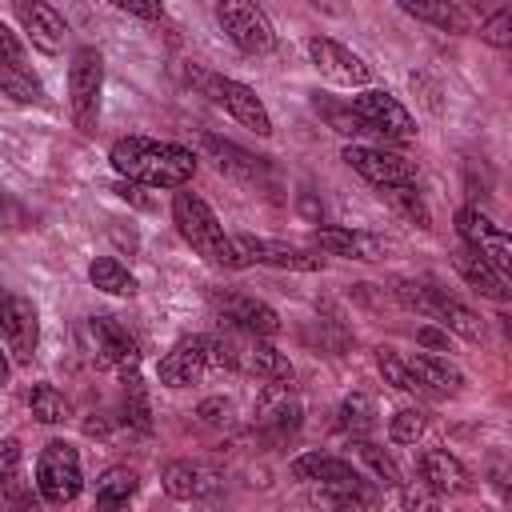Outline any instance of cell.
Returning a JSON list of instances; mask_svg holds the SVG:
<instances>
[{
  "instance_id": "cell-1",
  "label": "cell",
  "mask_w": 512,
  "mask_h": 512,
  "mask_svg": "<svg viewBox=\"0 0 512 512\" xmlns=\"http://www.w3.org/2000/svg\"><path fill=\"white\" fill-rule=\"evenodd\" d=\"M108 164L120 180H136L144 188H184L196 176L192 148L152 136H120L108 148Z\"/></svg>"
},
{
  "instance_id": "cell-2",
  "label": "cell",
  "mask_w": 512,
  "mask_h": 512,
  "mask_svg": "<svg viewBox=\"0 0 512 512\" xmlns=\"http://www.w3.org/2000/svg\"><path fill=\"white\" fill-rule=\"evenodd\" d=\"M172 224H176V232L184 236V244H188L196 256H204L208 264L240 268V260H236V244H232V236L224 232L220 216L208 208L204 196L176 188V196H172Z\"/></svg>"
},
{
  "instance_id": "cell-3",
  "label": "cell",
  "mask_w": 512,
  "mask_h": 512,
  "mask_svg": "<svg viewBox=\"0 0 512 512\" xmlns=\"http://www.w3.org/2000/svg\"><path fill=\"white\" fill-rule=\"evenodd\" d=\"M188 80H192L212 104H220L240 128H248V132H256V136H272V116H268L264 100L256 96V88H248V84H240V80H232V76L196 68V64L188 68Z\"/></svg>"
},
{
  "instance_id": "cell-4",
  "label": "cell",
  "mask_w": 512,
  "mask_h": 512,
  "mask_svg": "<svg viewBox=\"0 0 512 512\" xmlns=\"http://www.w3.org/2000/svg\"><path fill=\"white\" fill-rule=\"evenodd\" d=\"M100 92H104V56L84 44L68 64V112L80 132H96L100 124Z\"/></svg>"
},
{
  "instance_id": "cell-5",
  "label": "cell",
  "mask_w": 512,
  "mask_h": 512,
  "mask_svg": "<svg viewBox=\"0 0 512 512\" xmlns=\"http://www.w3.org/2000/svg\"><path fill=\"white\" fill-rule=\"evenodd\" d=\"M84 488L80 452L68 440H48L36 456V492L44 504H72Z\"/></svg>"
},
{
  "instance_id": "cell-6",
  "label": "cell",
  "mask_w": 512,
  "mask_h": 512,
  "mask_svg": "<svg viewBox=\"0 0 512 512\" xmlns=\"http://www.w3.org/2000/svg\"><path fill=\"white\" fill-rule=\"evenodd\" d=\"M216 24L244 56H268L276 48L272 20L256 0H216Z\"/></svg>"
},
{
  "instance_id": "cell-7",
  "label": "cell",
  "mask_w": 512,
  "mask_h": 512,
  "mask_svg": "<svg viewBox=\"0 0 512 512\" xmlns=\"http://www.w3.org/2000/svg\"><path fill=\"white\" fill-rule=\"evenodd\" d=\"M256 432L268 440V444H284L288 436L300 432L304 424V404L300 396L292 392V380H268L256 396Z\"/></svg>"
},
{
  "instance_id": "cell-8",
  "label": "cell",
  "mask_w": 512,
  "mask_h": 512,
  "mask_svg": "<svg viewBox=\"0 0 512 512\" xmlns=\"http://www.w3.org/2000/svg\"><path fill=\"white\" fill-rule=\"evenodd\" d=\"M348 108L360 116V124L384 140H412L416 136V120L412 112L388 92V88H356V96L348 100Z\"/></svg>"
},
{
  "instance_id": "cell-9",
  "label": "cell",
  "mask_w": 512,
  "mask_h": 512,
  "mask_svg": "<svg viewBox=\"0 0 512 512\" xmlns=\"http://www.w3.org/2000/svg\"><path fill=\"white\" fill-rule=\"evenodd\" d=\"M340 160L364 176L372 188H392V184H416V164L404 160L392 148H372V144H348L340 152Z\"/></svg>"
},
{
  "instance_id": "cell-10",
  "label": "cell",
  "mask_w": 512,
  "mask_h": 512,
  "mask_svg": "<svg viewBox=\"0 0 512 512\" xmlns=\"http://www.w3.org/2000/svg\"><path fill=\"white\" fill-rule=\"evenodd\" d=\"M88 332H92V348H96V364L100 368H112L120 380L136 376V368H140V344H136V336L116 316H92L88 320Z\"/></svg>"
},
{
  "instance_id": "cell-11",
  "label": "cell",
  "mask_w": 512,
  "mask_h": 512,
  "mask_svg": "<svg viewBox=\"0 0 512 512\" xmlns=\"http://www.w3.org/2000/svg\"><path fill=\"white\" fill-rule=\"evenodd\" d=\"M304 52H308L312 68H316L324 80H332V84L368 88V80H372V68H368L352 48H344V44L332 40V36H308V40H304Z\"/></svg>"
},
{
  "instance_id": "cell-12",
  "label": "cell",
  "mask_w": 512,
  "mask_h": 512,
  "mask_svg": "<svg viewBox=\"0 0 512 512\" xmlns=\"http://www.w3.org/2000/svg\"><path fill=\"white\" fill-rule=\"evenodd\" d=\"M456 232L464 244H472L480 256H488L504 276L512 272V240L500 224L488 220V212H480V204H464L456 212Z\"/></svg>"
},
{
  "instance_id": "cell-13",
  "label": "cell",
  "mask_w": 512,
  "mask_h": 512,
  "mask_svg": "<svg viewBox=\"0 0 512 512\" xmlns=\"http://www.w3.org/2000/svg\"><path fill=\"white\" fill-rule=\"evenodd\" d=\"M236 244V260L240 268L248 264H268V268H292V272H320L324 268V256L316 252H304V248H292V244H280V240H256V236H232Z\"/></svg>"
},
{
  "instance_id": "cell-14",
  "label": "cell",
  "mask_w": 512,
  "mask_h": 512,
  "mask_svg": "<svg viewBox=\"0 0 512 512\" xmlns=\"http://www.w3.org/2000/svg\"><path fill=\"white\" fill-rule=\"evenodd\" d=\"M212 304H216V316L244 336H276L280 332L276 308L248 292H220V296H212Z\"/></svg>"
},
{
  "instance_id": "cell-15",
  "label": "cell",
  "mask_w": 512,
  "mask_h": 512,
  "mask_svg": "<svg viewBox=\"0 0 512 512\" xmlns=\"http://www.w3.org/2000/svg\"><path fill=\"white\" fill-rule=\"evenodd\" d=\"M12 12L20 20V28H24V36L32 40V48H40L44 56L64 52L68 24H64V16L48 0H12Z\"/></svg>"
},
{
  "instance_id": "cell-16",
  "label": "cell",
  "mask_w": 512,
  "mask_h": 512,
  "mask_svg": "<svg viewBox=\"0 0 512 512\" xmlns=\"http://www.w3.org/2000/svg\"><path fill=\"white\" fill-rule=\"evenodd\" d=\"M204 372H208V336H184V340H176L160 356V364H156V380L164 388H188Z\"/></svg>"
},
{
  "instance_id": "cell-17",
  "label": "cell",
  "mask_w": 512,
  "mask_h": 512,
  "mask_svg": "<svg viewBox=\"0 0 512 512\" xmlns=\"http://www.w3.org/2000/svg\"><path fill=\"white\" fill-rule=\"evenodd\" d=\"M312 244L324 252V256H344V260H384L388 256V240L384 236H372V232H356V228H336V224H320L312 232Z\"/></svg>"
},
{
  "instance_id": "cell-18",
  "label": "cell",
  "mask_w": 512,
  "mask_h": 512,
  "mask_svg": "<svg viewBox=\"0 0 512 512\" xmlns=\"http://www.w3.org/2000/svg\"><path fill=\"white\" fill-rule=\"evenodd\" d=\"M160 480H164V492L172 500H208V496H216L224 488V476L216 468L192 464V460H172Z\"/></svg>"
},
{
  "instance_id": "cell-19",
  "label": "cell",
  "mask_w": 512,
  "mask_h": 512,
  "mask_svg": "<svg viewBox=\"0 0 512 512\" xmlns=\"http://www.w3.org/2000/svg\"><path fill=\"white\" fill-rule=\"evenodd\" d=\"M0 344L8 348V356L16 364H32L36 344H40V316H36V304L28 296L12 300V312H8V324L0 332Z\"/></svg>"
},
{
  "instance_id": "cell-20",
  "label": "cell",
  "mask_w": 512,
  "mask_h": 512,
  "mask_svg": "<svg viewBox=\"0 0 512 512\" xmlns=\"http://www.w3.org/2000/svg\"><path fill=\"white\" fill-rule=\"evenodd\" d=\"M452 264H456L460 280H464L468 288H476L480 296H488V300H496V304L508 300V276H504L488 256H480L472 244H460V248L452 252Z\"/></svg>"
},
{
  "instance_id": "cell-21",
  "label": "cell",
  "mask_w": 512,
  "mask_h": 512,
  "mask_svg": "<svg viewBox=\"0 0 512 512\" xmlns=\"http://www.w3.org/2000/svg\"><path fill=\"white\" fill-rule=\"evenodd\" d=\"M292 480H300V484H360L364 472L344 456L304 452V456L292 460Z\"/></svg>"
},
{
  "instance_id": "cell-22",
  "label": "cell",
  "mask_w": 512,
  "mask_h": 512,
  "mask_svg": "<svg viewBox=\"0 0 512 512\" xmlns=\"http://www.w3.org/2000/svg\"><path fill=\"white\" fill-rule=\"evenodd\" d=\"M416 468H420V484H428L436 496L460 492V488L468 484L464 464H460L448 448H424V452L416 456Z\"/></svg>"
},
{
  "instance_id": "cell-23",
  "label": "cell",
  "mask_w": 512,
  "mask_h": 512,
  "mask_svg": "<svg viewBox=\"0 0 512 512\" xmlns=\"http://www.w3.org/2000/svg\"><path fill=\"white\" fill-rule=\"evenodd\" d=\"M240 368L260 380H292V360L268 344V336H248V344H240Z\"/></svg>"
},
{
  "instance_id": "cell-24",
  "label": "cell",
  "mask_w": 512,
  "mask_h": 512,
  "mask_svg": "<svg viewBox=\"0 0 512 512\" xmlns=\"http://www.w3.org/2000/svg\"><path fill=\"white\" fill-rule=\"evenodd\" d=\"M204 152L216 160L220 172L240 176V180H260V176L268 172L264 156H252L248 148H240V144H232V140H220V136H204Z\"/></svg>"
},
{
  "instance_id": "cell-25",
  "label": "cell",
  "mask_w": 512,
  "mask_h": 512,
  "mask_svg": "<svg viewBox=\"0 0 512 512\" xmlns=\"http://www.w3.org/2000/svg\"><path fill=\"white\" fill-rule=\"evenodd\" d=\"M408 364H412V372H416V380L424 384L428 396H456L464 388V372L456 364L432 356V352H416Z\"/></svg>"
},
{
  "instance_id": "cell-26",
  "label": "cell",
  "mask_w": 512,
  "mask_h": 512,
  "mask_svg": "<svg viewBox=\"0 0 512 512\" xmlns=\"http://www.w3.org/2000/svg\"><path fill=\"white\" fill-rule=\"evenodd\" d=\"M20 464H24L20 440H16V436H4V440H0V508H12V504H36V496L24 488Z\"/></svg>"
},
{
  "instance_id": "cell-27",
  "label": "cell",
  "mask_w": 512,
  "mask_h": 512,
  "mask_svg": "<svg viewBox=\"0 0 512 512\" xmlns=\"http://www.w3.org/2000/svg\"><path fill=\"white\" fill-rule=\"evenodd\" d=\"M432 320H440L448 332L464 336V340H484V320L480 312H472L468 304H460L456 296H448L444 288H436V300H432Z\"/></svg>"
},
{
  "instance_id": "cell-28",
  "label": "cell",
  "mask_w": 512,
  "mask_h": 512,
  "mask_svg": "<svg viewBox=\"0 0 512 512\" xmlns=\"http://www.w3.org/2000/svg\"><path fill=\"white\" fill-rule=\"evenodd\" d=\"M392 4L408 16H416L420 24L440 28V32H468V20L452 0H392Z\"/></svg>"
},
{
  "instance_id": "cell-29",
  "label": "cell",
  "mask_w": 512,
  "mask_h": 512,
  "mask_svg": "<svg viewBox=\"0 0 512 512\" xmlns=\"http://www.w3.org/2000/svg\"><path fill=\"white\" fill-rule=\"evenodd\" d=\"M88 280L96 292H108V296H136V276L116 260V256H96L88 264Z\"/></svg>"
},
{
  "instance_id": "cell-30",
  "label": "cell",
  "mask_w": 512,
  "mask_h": 512,
  "mask_svg": "<svg viewBox=\"0 0 512 512\" xmlns=\"http://www.w3.org/2000/svg\"><path fill=\"white\" fill-rule=\"evenodd\" d=\"M136 488H140V476L132 468H124V464H112L96 480V504L100 508H124L136 496Z\"/></svg>"
},
{
  "instance_id": "cell-31",
  "label": "cell",
  "mask_w": 512,
  "mask_h": 512,
  "mask_svg": "<svg viewBox=\"0 0 512 512\" xmlns=\"http://www.w3.org/2000/svg\"><path fill=\"white\" fill-rule=\"evenodd\" d=\"M376 372H380V376H384V384H392L396 392H412V396L420 392V396H428V392H424V384L416 380L412 364H408L396 348H384V344L376 348Z\"/></svg>"
},
{
  "instance_id": "cell-32",
  "label": "cell",
  "mask_w": 512,
  "mask_h": 512,
  "mask_svg": "<svg viewBox=\"0 0 512 512\" xmlns=\"http://www.w3.org/2000/svg\"><path fill=\"white\" fill-rule=\"evenodd\" d=\"M0 92H4L12 104H44V84H40L24 64L0 68Z\"/></svg>"
},
{
  "instance_id": "cell-33",
  "label": "cell",
  "mask_w": 512,
  "mask_h": 512,
  "mask_svg": "<svg viewBox=\"0 0 512 512\" xmlns=\"http://www.w3.org/2000/svg\"><path fill=\"white\" fill-rule=\"evenodd\" d=\"M340 428L348 436H364L376 428V404L368 392H348L344 404H340Z\"/></svg>"
},
{
  "instance_id": "cell-34",
  "label": "cell",
  "mask_w": 512,
  "mask_h": 512,
  "mask_svg": "<svg viewBox=\"0 0 512 512\" xmlns=\"http://www.w3.org/2000/svg\"><path fill=\"white\" fill-rule=\"evenodd\" d=\"M320 500L336 504V508H376L380 492L368 480H360V484H320Z\"/></svg>"
},
{
  "instance_id": "cell-35",
  "label": "cell",
  "mask_w": 512,
  "mask_h": 512,
  "mask_svg": "<svg viewBox=\"0 0 512 512\" xmlns=\"http://www.w3.org/2000/svg\"><path fill=\"white\" fill-rule=\"evenodd\" d=\"M28 412H32L40 424H64L68 400H64L60 388H52V384H32V388H28Z\"/></svg>"
},
{
  "instance_id": "cell-36",
  "label": "cell",
  "mask_w": 512,
  "mask_h": 512,
  "mask_svg": "<svg viewBox=\"0 0 512 512\" xmlns=\"http://www.w3.org/2000/svg\"><path fill=\"white\" fill-rule=\"evenodd\" d=\"M384 196H388V204L400 212V216H408L416 228H432V216H428V204H424V196L416 192V184H392V188H380Z\"/></svg>"
},
{
  "instance_id": "cell-37",
  "label": "cell",
  "mask_w": 512,
  "mask_h": 512,
  "mask_svg": "<svg viewBox=\"0 0 512 512\" xmlns=\"http://www.w3.org/2000/svg\"><path fill=\"white\" fill-rule=\"evenodd\" d=\"M356 456L372 468V476H376V484H384V488H400L404 480H400V468H396V460L384 452V448H376L372 440H364V436H356Z\"/></svg>"
},
{
  "instance_id": "cell-38",
  "label": "cell",
  "mask_w": 512,
  "mask_h": 512,
  "mask_svg": "<svg viewBox=\"0 0 512 512\" xmlns=\"http://www.w3.org/2000/svg\"><path fill=\"white\" fill-rule=\"evenodd\" d=\"M128 388H124V424L128 428H136V432H152V404H148V392H144V384L136 380V376H128L124 380Z\"/></svg>"
},
{
  "instance_id": "cell-39",
  "label": "cell",
  "mask_w": 512,
  "mask_h": 512,
  "mask_svg": "<svg viewBox=\"0 0 512 512\" xmlns=\"http://www.w3.org/2000/svg\"><path fill=\"white\" fill-rule=\"evenodd\" d=\"M424 428H428L424 408H400V412L388 420V436H392V444H416V440L424 436Z\"/></svg>"
},
{
  "instance_id": "cell-40",
  "label": "cell",
  "mask_w": 512,
  "mask_h": 512,
  "mask_svg": "<svg viewBox=\"0 0 512 512\" xmlns=\"http://www.w3.org/2000/svg\"><path fill=\"white\" fill-rule=\"evenodd\" d=\"M316 112H324V120H328L340 136H364V132H368V128L360 124V116H356L348 104L340 108V104H328V100H320V96H316Z\"/></svg>"
},
{
  "instance_id": "cell-41",
  "label": "cell",
  "mask_w": 512,
  "mask_h": 512,
  "mask_svg": "<svg viewBox=\"0 0 512 512\" xmlns=\"http://www.w3.org/2000/svg\"><path fill=\"white\" fill-rule=\"evenodd\" d=\"M480 40H488L492 48H508V44H512V12L504 8V12L484 16V24H480Z\"/></svg>"
},
{
  "instance_id": "cell-42",
  "label": "cell",
  "mask_w": 512,
  "mask_h": 512,
  "mask_svg": "<svg viewBox=\"0 0 512 512\" xmlns=\"http://www.w3.org/2000/svg\"><path fill=\"white\" fill-rule=\"evenodd\" d=\"M196 416H200L208 428H228V424H232V400H224V396H208V400L196 404Z\"/></svg>"
},
{
  "instance_id": "cell-43",
  "label": "cell",
  "mask_w": 512,
  "mask_h": 512,
  "mask_svg": "<svg viewBox=\"0 0 512 512\" xmlns=\"http://www.w3.org/2000/svg\"><path fill=\"white\" fill-rule=\"evenodd\" d=\"M116 12H128L136 20H160L164 16V4L160 0H108Z\"/></svg>"
},
{
  "instance_id": "cell-44",
  "label": "cell",
  "mask_w": 512,
  "mask_h": 512,
  "mask_svg": "<svg viewBox=\"0 0 512 512\" xmlns=\"http://www.w3.org/2000/svg\"><path fill=\"white\" fill-rule=\"evenodd\" d=\"M8 64H24V40L8 24H0V68Z\"/></svg>"
},
{
  "instance_id": "cell-45",
  "label": "cell",
  "mask_w": 512,
  "mask_h": 512,
  "mask_svg": "<svg viewBox=\"0 0 512 512\" xmlns=\"http://www.w3.org/2000/svg\"><path fill=\"white\" fill-rule=\"evenodd\" d=\"M436 500H440V496H436L428 484H420V488H404V484H400V504H404V508H436Z\"/></svg>"
},
{
  "instance_id": "cell-46",
  "label": "cell",
  "mask_w": 512,
  "mask_h": 512,
  "mask_svg": "<svg viewBox=\"0 0 512 512\" xmlns=\"http://www.w3.org/2000/svg\"><path fill=\"white\" fill-rule=\"evenodd\" d=\"M416 344H424V348H432V352H452V340H448V332H440L436 324H424V328H416Z\"/></svg>"
},
{
  "instance_id": "cell-47",
  "label": "cell",
  "mask_w": 512,
  "mask_h": 512,
  "mask_svg": "<svg viewBox=\"0 0 512 512\" xmlns=\"http://www.w3.org/2000/svg\"><path fill=\"white\" fill-rule=\"evenodd\" d=\"M116 192H120L124 200H132V204H140V208H152V200L144 196V184H136V180H120V184H116Z\"/></svg>"
},
{
  "instance_id": "cell-48",
  "label": "cell",
  "mask_w": 512,
  "mask_h": 512,
  "mask_svg": "<svg viewBox=\"0 0 512 512\" xmlns=\"http://www.w3.org/2000/svg\"><path fill=\"white\" fill-rule=\"evenodd\" d=\"M84 432H88V436H108L112 424H108V416H92V420H84Z\"/></svg>"
},
{
  "instance_id": "cell-49",
  "label": "cell",
  "mask_w": 512,
  "mask_h": 512,
  "mask_svg": "<svg viewBox=\"0 0 512 512\" xmlns=\"http://www.w3.org/2000/svg\"><path fill=\"white\" fill-rule=\"evenodd\" d=\"M12 300H16V292H8V288H0V332H4V324H8V312H12Z\"/></svg>"
},
{
  "instance_id": "cell-50",
  "label": "cell",
  "mask_w": 512,
  "mask_h": 512,
  "mask_svg": "<svg viewBox=\"0 0 512 512\" xmlns=\"http://www.w3.org/2000/svg\"><path fill=\"white\" fill-rule=\"evenodd\" d=\"M312 8H320V12H328V16H340L344 12V0H308Z\"/></svg>"
},
{
  "instance_id": "cell-51",
  "label": "cell",
  "mask_w": 512,
  "mask_h": 512,
  "mask_svg": "<svg viewBox=\"0 0 512 512\" xmlns=\"http://www.w3.org/2000/svg\"><path fill=\"white\" fill-rule=\"evenodd\" d=\"M8 376H12V360H8V348L0 344V388L8 384Z\"/></svg>"
},
{
  "instance_id": "cell-52",
  "label": "cell",
  "mask_w": 512,
  "mask_h": 512,
  "mask_svg": "<svg viewBox=\"0 0 512 512\" xmlns=\"http://www.w3.org/2000/svg\"><path fill=\"white\" fill-rule=\"evenodd\" d=\"M508 0H480V16H492V12H504Z\"/></svg>"
}]
</instances>
